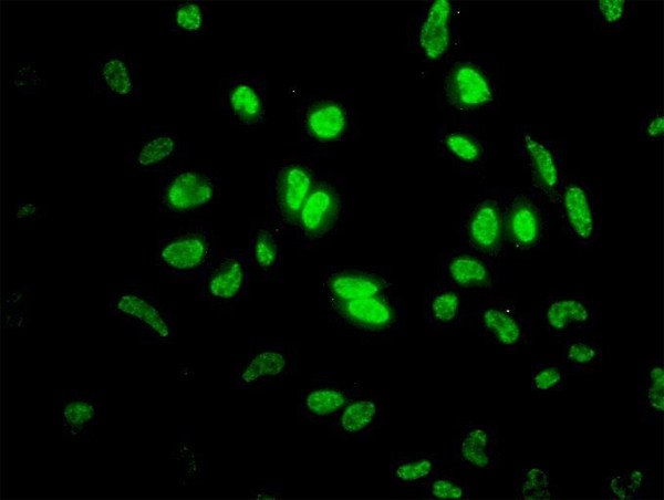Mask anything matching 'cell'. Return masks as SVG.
<instances>
[{
    "instance_id": "e0dca14e",
    "label": "cell",
    "mask_w": 664,
    "mask_h": 500,
    "mask_svg": "<svg viewBox=\"0 0 664 500\" xmlns=\"http://www.w3.org/2000/svg\"><path fill=\"white\" fill-rule=\"evenodd\" d=\"M556 206L568 236L581 248L592 247L599 238V222L591 186L567 174Z\"/></svg>"
},
{
    "instance_id": "cb8c5ba5",
    "label": "cell",
    "mask_w": 664,
    "mask_h": 500,
    "mask_svg": "<svg viewBox=\"0 0 664 500\" xmlns=\"http://www.w3.org/2000/svg\"><path fill=\"white\" fill-rule=\"evenodd\" d=\"M360 383L346 384L328 375L314 376L300 390L298 418L303 423L328 421L360 389Z\"/></svg>"
},
{
    "instance_id": "7a4b0ae2",
    "label": "cell",
    "mask_w": 664,
    "mask_h": 500,
    "mask_svg": "<svg viewBox=\"0 0 664 500\" xmlns=\"http://www.w3.org/2000/svg\"><path fill=\"white\" fill-rule=\"evenodd\" d=\"M504 81L499 62L459 59L443 72L440 92L453 112L471 115L500 107Z\"/></svg>"
},
{
    "instance_id": "5b68a950",
    "label": "cell",
    "mask_w": 664,
    "mask_h": 500,
    "mask_svg": "<svg viewBox=\"0 0 664 500\" xmlns=\"http://www.w3.org/2000/svg\"><path fill=\"white\" fill-rule=\"evenodd\" d=\"M320 173L321 169L310 158L289 155L268 174L267 204L270 222L282 235H291Z\"/></svg>"
},
{
    "instance_id": "7c38bea8",
    "label": "cell",
    "mask_w": 664,
    "mask_h": 500,
    "mask_svg": "<svg viewBox=\"0 0 664 500\" xmlns=\"http://www.w3.org/2000/svg\"><path fill=\"white\" fill-rule=\"evenodd\" d=\"M473 322L483 340L502 350L530 342L531 322L515 295L489 294L476 308Z\"/></svg>"
},
{
    "instance_id": "ba28073f",
    "label": "cell",
    "mask_w": 664,
    "mask_h": 500,
    "mask_svg": "<svg viewBox=\"0 0 664 500\" xmlns=\"http://www.w3.org/2000/svg\"><path fill=\"white\" fill-rule=\"evenodd\" d=\"M345 208V177L341 171L321 170L291 235L305 247H314L340 228Z\"/></svg>"
},
{
    "instance_id": "836d02e7",
    "label": "cell",
    "mask_w": 664,
    "mask_h": 500,
    "mask_svg": "<svg viewBox=\"0 0 664 500\" xmlns=\"http://www.w3.org/2000/svg\"><path fill=\"white\" fill-rule=\"evenodd\" d=\"M513 497L519 500L563 499L556 479L538 463L515 471Z\"/></svg>"
},
{
    "instance_id": "4dcf8cb0",
    "label": "cell",
    "mask_w": 664,
    "mask_h": 500,
    "mask_svg": "<svg viewBox=\"0 0 664 500\" xmlns=\"http://www.w3.org/2000/svg\"><path fill=\"white\" fill-rule=\"evenodd\" d=\"M440 469L438 452H393L388 476L397 487H423Z\"/></svg>"
},
{
    "instance_id": "6da1fadb",
    "label": "cell",
    "mask_w": 664,
    "mask_h": 500,
    "mask_svg": "<svg viewBox=\"0 0 664 500\" xmlns=\"http://www.w3.org/2000/svg\"><path fill=\"white\" fill-rule=\"evenodd\" d=\"M220 253V236L203 220H191L168 233H158L155 264L173 280L200 281Z\"/></svg>"
},
{
    "instance_id": "1f68e13d",
    "label": "cell",
    "mask_w": 664,
    "mask_h": 500,
    "mask_svg": "<svg viewBox=\"0 0 664 500\" xmlns=\"http://www.w3.org/2000/svg\"><path fill=\"white\" fill-rule=\"evenodd\" d=\"M608 355V346L578 336L563 341L558 361L567 373L592 375L604 363Z\"/></svg>"
},
{
    "instance_id": "60d3db41",
    "label": "cell",
    "mask_w": 664,
    "mask_h": 500,
    "mask_svg": "<svg viewBox=\"0 0 664 500\" xmlns=\"http://www.w3.org/2000/svg\"><path fill=\"white\" fill-rule=\"evenodd\" d=\"M250 499H282L283 498V485L281 482H273L259 486L252 489L249 493Z\"/></svg>"
},
{
    "instance_id": "30bf717a",
    "label": "cell",
    "mask_w": 664,
    "mask_h": 500,
    "mask_svg": "<svg viewBox=\"0 0 664 500\" xmlns=\"http://www.w3.org/2000/svg\"><path fill=\"white\" fill-rule=\"evenodd\" d=\"M513 143L515 153L529 175L532 188L556 205L567 176L563 144L529 125L516 126Z\"/></svg>"
},
{
    "instance_id": "ac0fdd59",
    "label": "cell",
    "mask_w": 664,
    "mask_h": 500,
    "mask_svg": "<svg viewBox=\"0 0 664 500\" xmlns=\"http://www.w3.org/2000/svg\"><path fill=\"white\" fill-rule=\"evenodd\" d=\"M436 279L466 295L487 296L498 283V263L468 249L452 250L440 254Z\"/></svg>"
},
{
    "instance_id": "d6986e66",
    "label": "cell",
    "mask_w": 664,
    "mask_h": 500,
    "mask_svg": "<svg viewBox=\"0 0 664 500\" xmlns=\"http://www.w3.org/2000/svg\"><path fill=\"white\" fill-rule=\"evenodd\" d=\"M326 302L349 301L378 295L397 289L387 268L330 265L322 281Z\"/></svg>"
},
{
    "instance_id": "b9f144b4",
    "label": "cell",
    "mask_w": 664,
    "mask_h": 500,
    "mask_svg": "<svg viewBox=\"0 0 664 500\" xmlns=\"http://www.w3.org/2000/svg\"><path fill=\"white\" fill-rule=\"evenodd\" d=\"M14 216L21 219L41 218L45 213L42 205L31 202H19L14 205Z\"/></svg>"
},
{
    "instance_id": "5bb4252c",
    "label": "cell",
    "mask_w": 664,
    "mask_h": 500,
    "mask_svg": "<svg viewBox=\"0 0 664 500\" xmlns=\"http://www.w3.org/2000/svg\"><path fill=\"white\" fill-rule=\"evenodd\" d=\"M454 4L447 0L427 1L418 9L408 28L414 53L426 64L447 60L454 44Z\"/></svg>"
},
{
    "instance_id": "44dd1931",
    "label": "cell",
    "mask_w": 664,
    "mask_h": 500,
    "mask_svg": "<svg viewBox=\"0 0 664 500\" xmlns=\"http://www.w3.org/2000/svg\"><path fill=\"white\" fill-rule=\"evenodd\" d=\"M502 437L497 426L485 421L463 424L453 442L455 469L502 467Z\"/></svg>"
},
{
    "instance_id": "d6a6232c",
    "label": "cell",
    "mask_w": 664,
    "mask_h": 500,
    "mask_svg": "<svg viewBox=\"0 0 664 500\" xmlns=\"http://www.w3.org/2000/svg\"><path fill=\"white\" fill-rule=\"evenodd\" d=\"M655 482L650 469H612L605 478L601 494L605 499H642Z\"/></svg>"
},
{
    "instance_id": "7402d4cb",
    "label": "cell",
    "mask_w": 664,
    "mask_h": 500,
    "mask_svg": "<svg viewBox=\"0 0 664 500\" xmlns=\"http://www.w3.org/2000/svg\"><path fill=\"white\" fill-rule=\"evenodd\" d=\"M142 64L124 46L108 50L94 65L92 92L117 101L135 97L142 91Z\"/></svg>"
},
{
    "instance_id": "ffe728a7",
    "label": "cell",
    "mask_w": 664,
    "mask_h": 500,
    "mask_svg": "<svg viewBox=\"0 0 664 500\" xmlns=\"http://www.w3.org/2000/svg\"><path fill=\"white\" fill-rule=\"evenodd\" d=\"M267 98V84L260 76L226 77L218 85V107L240 128L263 123Z\"/></svg>"
},
{
    "instance_id": "603a6c76",
    "label": "cell",
    "mask_w": 664,
    "mask_h": 500,
    "mask_svg": "<svg viewBox=\"0 0 664 500\" xmlns=\"http://www.w3.org/2000/svg\"><path fill=\"white\" fill-rule=\"evenodd\" d=\"M592 296L584 294H551L541 308V326L553 338H562L573 331L596 326Z\"/></svg>"
},
{
    "instance_id": "484cf974",
    "label": "cell",
    "mask_w": 664,
    "mask_h": 500,
    "mask_svg": "<svg viewBox=\"0 0 664 500\" xmlns=\"http://www.w3.org/2000/svg\"><path fill=\"white\" fill-rule=\"evenodd\" d=\"M181 138L166 126H152L135 145L127 158L128 165L142 174L157 173L181 156Z\"/></svg>"
},
{
    "instance_id": "8d00e7d4",
    "label": "cell",
    "mask_w": 664,
    "mask_h": 500,
    "mask_svg": "<svg viewBox=\"0 0 664 500\" xmlns=\"http://www.w3.org/2000/svg\"><path fill=\"white\" fill-rule=\"evenodd\" d=\"M593 27L599 32H620L629 20L630 7L623 0H599L593 2Z\"/></svg>"
},
{
    "instance_id": "e575fe53",
    "label": "cell",
    "mask_w": 664,
    "mask_h": 500,
    "mask_svg": "<svg viewBox=\"0 0 664 500\" xmlns=\"http://www.w3.org/2000/svg\"><path fill=\"white\" fill-rule=\"evenodd\" d=\"M170 32L198 39L205 33V8L201 1H175L169 12Z\"/></svg>"
},
{
    "instance_id": "83f0119b",
    "label": "cell",
    "mask_w": 664,
    "mask_h": 500,
    "mask_svg": "<svg viewBox=\"0 0 664 500\" xmlns=\"http://www.w3.org/2000/svg\"><path fill=\"white\" fill-rule=\"evenodd\" d=\"M423 322L430 329H452L466 323L469 303L461 291L443 283L429 290L423 299Z\"/></svg>"
},
{
    "instance_id": "8fae6325",
    "label": "cell",
    "mask_w": 664,
    "mask_h": 500,
    "mask_svg": "<svg viewBox=\"0 0 664 500\" xmlns=\"http://www.w3.org/2000/svg\"><path fill=\"white\" fill-rule=\"evenodd\" d=\"M546 199L536 189L511 187L506 207V241L517 256L543 249L548 237Z\"/></svg>"
},
{
    "instance_id": "d590c367",
    "label": "cell",
    "mask_w": 664,
    "mask_h": 500,
    "mask_svg": "<svg viewBox=\"0 0 664 500\" xmlns=\"http://www.w3.org/2000/svg\"><path fill=\"white\" fill-rule=\"evenodd\" d=\"M567 374L559 361L552 362L547 357L532 361L530 389L538 396H549L564 388Z\"/></svg>"
},
{
    "instance_id": "4fadbf2b",
    "label": "cell",
    "mask_w": 664,
    "mask_h": 500,
    "mask_svg": "<svg viewBox=\"0 0 664 500\" xmlns=\"http://www.w3.org/2000/svg\"><path fill=\"white\" fill-rule=\"evenodd\" d=\"M298 344L255 345L235 360L231 382L237 390L266 389L298 371Z\"/></svg>"
},
{
    "instance_id": "2e32d148",
    "label": "cell",
    "mask_w": 664,
    "mask_h": 500,
    "mask_svg": "<svg viewBox=\"0 0 664 500\" xmlns=\"http://www.w3.org/2000/svg\"><path fill=\"white\" fill-rule=\"evenodd\" d=\"M437 155L455 171L481 174L487 167V143L483 128L467 118L440 124L434 136Z\"/></svg>"
},
{
    "instance_id": "f1b7e54d",
    "label": "cell",
    "mask_w": 664,
    "mask_h": 500,
    "mask_svg": "<svg viewBox=\"0 0 664 500\" xmlns=\"http://www.w3.org/2000/svg\"><path fill=\"white\" fill-rule=\"evenodd\" d=\"M98 406L91 390L64 389L62 392V439L74 442L85 438L94 428Z\"/></svg>"
},
{
    "instance_id": "d4e9b609",
    "label": "cell",
    "mask_w": 664,
    "mask_h": 500,
    "mask_svg": "<svg viewBox=\"0 0 664 500\" xmlns=\"http://www.w3.org/2000/svg\"><path fill=\"white\" fill-rule=\"evenodd\" d=\"M380 418L378 397L372 390L361 388L328 420V424L334 437L352 440L372 437L377 430Z\"/></svg>"
},
{
    "instance_id": "74e56055",
    "label": "cell",
    "mask_w": 664,
    "mask_h": 500,
    "mask_svg": "<svg viewBox=\"0 0 664 500\" xmlns=\"http://www.w3.org/2000/svg\"><path fill=\"white\" fill-rule=\"evenodd\" d=\"M425 497L433 500H466L469 499V486L454 473L438 470L423 486Z\"/></svg>"
},
{
    "instance_id": "9c48e42d",
    "label": "cell",
    "mask_w": 664,
    "mask_h": 500,
    "mask_svg": "<svg viewBox=\"0 0 664 500\" xmlns=\"http://www.w3.org/2000/svg\"><path fill=\"white\" fill-rule=\"evenodd\" d=\"M108 313L147 342L172 345L175 340L174 317L157 298L145 292L139 282L129 281L110 293Z\"/></svg>"
},
{
    "instance_id": "f546056e",
    "label": "cell",
    "mask_w": 664,
    "mask_h": 500,
    "mask_svg": "<svg viewBox=\"0 0 664 500\" xmlns=\"http://www.w3.org/2000/svg\"><path fill=\"white\" fill-rule=\"evenodd\" d=\"M641 423L662 420L664 416V363L662 357L641 361L639 374Z\"/></svg>"
},
{
    "instance_id": "ab89813d",
    "label": "cell",
    "mask_w": 664,
    "mask_h": 500,
    "mask_svg": "<svg viewBox=\"0 0 664 500\" xmlns=\"http://www.w3.org/2000/svg\"><path fill=\"white\" fill-rule=\"evenodd\" d=\"M43 83L42 75L32 65V63H19L14 77L12 80V87L17 92H23L27 94L35 93Z\"/></svg>"
},
{
    "instance_id": "8992f818",
    "label": "cell",
    "mask_w": 664,
    "mask_h": 500,
    "mask_svg": "<svg viewBox=\"0 0 664 500\" xmlns=\"http://www.w3.org/2000/svg\"><path fill=\"white\" fill-rule=\"evenodd\" d=\"M217 173L203 168L178 167L163 174L156 187V211L169 219L193 218L219 201Z\"/></svg>"
},
{
    "instance_id": "4316f807",
    "label": "cell",
    "mask_w": 664,
    "mask_h": 500,
    "mask_svg": "<svg viewBox=\"0 0 664 500\" xmlns=\"http://www.w3.org/2000/svg\"><path fill=\"white\" fill-rule=\"evenodd\" d=\"M282 233L270 222L252 227L246 254L252 281H273L282 269Z\"/></svg>"
},
{
    "instance_id": "9a60e30c",
    "label": "cell",
    "mask_w": 664,
    "mask_h": 500,
    "mask_svg": "<svg viewBox=\"0 0 664 500\" xmlns=\"http://www.w3.org/2000/svg\"><path fill=\"white\" fill-rule=\"evenodd\" d=\"M199 282L203 285V298L214 310L231 312L248 295L252 282L246 251H220Z\"/></svg>"
},
{
    "instance_id": "277c9868",
    "label": "cell",
    "mask_w": 664,
    "mask_h": 500,
    "mask_svg": "<svg viewBox=\"0 0 664 500\" xmlns=\"http://www.w3.org/2000/svg\"><path fill=\"white\" fill-rule=\"evenodd\" d=\"M332 324L367 342L384 343L403 326L405 304L398 289L378 295L328 302Z\"/></svg>"
},
{
    "instance_id": "f35d334b",
    "label": "cell",
    "mask_w": 664,
    "mask_h": 500,
    "mask_svg": "<svg viewBox=\"0 0 664 500\" xmlns=\"http://www.w3.org/2000/svg\"><path fill=\"white\" fill-rule=\"evenodd\" d=\"M664 134V113L661 107L644 112L640 124L639 139L649 143L661 142Z\"/></svg>"
},
{
    "instance_id": "3957f363",
    "label": "cell",
    "mask_w": 664,
    "mask_h": 500,
    "mask_svg": "<svg viewBox=\"0 0 664 500\" xmlns=\"http://www.w3.org/2000/svg\"><path fill=\"white\" fill-rule=\"evenodd\" d=\"M299 137L321 152L352 140L359 133L360 113L342 93L304 96L295 107Z\"/></svg>"
},
{
    "instance_id": "52a82bcc",
    "label": "cell",
    "mask_w": 664,
    "mask_h": 500,
    "mask_svg": "<svg viewBox=\"0 0 664 500\" xmlns=\"http://www.w3.org/2000/svg\"><path fill=\"white\" fill-rule=\"evenodd\" d=\"M511 187H492L461 213L458 231L466 249L496 263L507 249L506 207Z\"/></svg>"
}]
</instances>
